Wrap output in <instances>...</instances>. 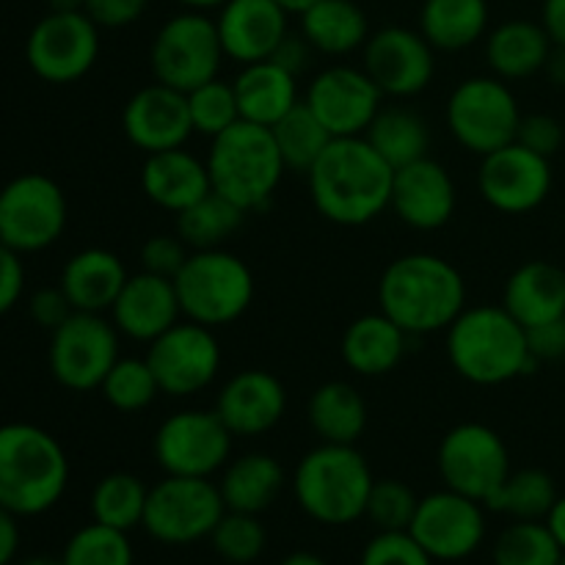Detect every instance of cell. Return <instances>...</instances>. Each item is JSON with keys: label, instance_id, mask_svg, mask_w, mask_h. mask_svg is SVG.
I'll return each instance as SVG.
<instances>
[{"label": "cell", "instance_id": "cell-48", "mask_svg": "<svg viewBox=\"0 0 565 565\" xmlns=\"http://www.w3.org/2000/svg\"><path fill=\"white\" fill-rule=\"evenodd\" d=\"M188 257H191V248L180 235H152L141 246V270L174 279Z\"/></svg>", "mask_w": 565, "mask_h": 565}, {"label": "cell", "instance_id": "cell-18", "mask_svg": "<svg viewBox=\"0 0 565 565\" xmlns=\"http://www.w3.org/2000/svg\"><path fill=\"white\" fill-rule=\"evenodd\" d=\"M434 563H458L472 557L486 539V505L452 489L419 497L408 527Z\"/></svg>", "mask_w": 565, "mask_h": 565}, {"label": "cell", "instance_id": "cell-38", "mask_svg": "<svg viewBox=\"0 0 565 565\" xmlns=\"http://www.w3.org/2000/svg\"><path fill=\"white\" fill-rule=\"evenodd\" d=\"M147 500L149 486L138 475L110 472L92 491V522L130 533L143 524Z\"/></svg>", "mask_w": 565, "mask_h": 565}, {"label": "cell", "instance_id": "cell-42", "mask_svg": "<svg viewBox=\"0 0 565 565\" xmlns=\"http://www.w3.org/2000/svg\"><path fill=\"white\" fill-rule=\"evenodd\" d=\"M99 392H103V397L108 401V406H114L116 412L125 414L143 412L147 406H152L154 397L163 395L152 367H149L147 356L116 359V364L110 367V373L105 375Z\"/></svg>", "mask_w": 565, "mask_h": 565}, {"label": "cell", "instance_id": "cell-61", "mask_svg": "<svg viewBox=\"0 0 565 565\" xmlns=\"http://www.w3.org/2000/svg\"><path fill=\"white\" fill-rule=\"evenodd\" d=\"M86 0H47L50 11H83Z\"/></svg>", "mask_w": 565, "mask_h": 565}, {"label": "cell", "instance_id": "cell-59", "mask_svg": "<svg viewBox=\"0 0 565 565\" xmlns=\"http://www.w3.org/2000/svg\"><path fill=\"white\" fill-rule=\"evenodd\" d=\"M279 565H329V563H326L320 555H315V552H292V555H287Z\"/></svg>", "mask_w": 565, "mask_h": 565}, {"label": "cell", "instance_id": "cell-30", "mask_svg": "<svg viewBox=\"0 0 565 565\" xmlns=\"http://www.w3.org/2000/svg\"><path fill=\"white\" fill-rule=\"evenodd\" d=\"M232 86H235L241 119L252 121V125L274 127L301 103L298 99V75L276 64L274 58L243 64Z\"/></svg>", "mask_w": 565, "mask_h": 565}, {"label": "cell", "instance_id": "cell-27", "mask_svg": "<svg viewBox=\"0 0 565 565\" xmlns=\"http://www.w3.org/2000/svg\"><path fill=\"white\" fill-rule=\"evenodd\" d=\"M127 268L119 254L108 248H83L66 259L58 287L66 292L75 312H110L127 281Z\"/></svg>", "mask_w": 565, "mask_h": 565}, {"label": "cell", "instance_id": "cell-11", "mask_svg": "<svg viewBox=\"0 0 565 565\" xmlns=\"http://www.w3.org/2000/svg\"><path fill=\"white\" fill-rule=\"evenodd\" d=\"M224 513V497L213 478L166 475L149 489L141 527L160 544L188 546L210 539Z\"/></svg>", "mask_w": 565, "mask_h": 565}, {"label": "cell", "instance_id": "cell-10", "mask_svg": "<svg viewBox=\"0 0 565 565\" xmlns=\"http://www.w3.org/2000/svg\"><path fill=\"white\" fill-rule=\"evenodd\" d=\"M70 221L66 193L53 177L25 171L0 188V243L36 254L58 243Z\"/></svg>", "mask_w": 565, "mask_h": 565}, {"label": "cell", "instance_id": "cell-13", "mask_svg": "<svg viewBox=\"0 0 565 565\" xmlns=\"http://www.w3.org/2000/svg\"><path fill=\"white\" fill-rule=\"evenodd\" d=\"M436 469L445 489L483 505L513 472L505 439L483 423H461L447 430L436 450Z\"/></svg>", "mask_w": 565, "mask_h": 565}, {"label": "cell", "instance_id": "cell-41", "mask_svg": "<svg viewBox=\"0 0 565 565\" xmlns=\"http://www.w3.org/2000/svg\"><path fill=\"white\" fill-rule=\"evenodd\" d=\"M565 552L544 522H513L491 550L494 565H561Z\"/></svg>", "mask_w": 565, "mask_h": 565}, {"label": "cell", "instance_id": "cell-19", "mask_svg": "<svg viewBox=\"0 0 565 565\" xmlns=\"http://www.w3.org/2000/svg\"><path fill=\"white\" fill-rule=\"evenodd\" d=\"M552 182V160L519 141L480 158L478 191L497 213H533L550 199Z\"/></svg>", "mask_w": 565, "mask_h": 565}, {"label": "cell", "instance_id": "cell-14", "mask_svg": "<svg viewBox=\"0 0 565 565\" xmlns=\"http://www.w3.org/2000/svg\"><path fill=\"white\" fill-rule=\"evenodd\" d=\"M99 28L86 11H47L25 39V61L36 77L66 86L94 70Z\"/></svg>", "mask_w": 565, "mask_h": 565}, {"label": "cell", "instance_id": "cell-50", "mask_svg": "<svg viewBox=\"0 0 565 565\" xmlns=\"http://www.w3.org/2000/svg\"><path fill=\"white\" fill-rule=\"evenodd\" d=\"M149 9V0H86L83 11L97 22V28L119 31L141 20Z\"/></svg>", "mask_w": 565, "mask_h": 565}, {"label": "cell", "instance_id": "cell-22", "mask_svg": "<svg viewBox=\"0 0 565 565\" xmlns=\"http://www.w3.org/2000/svg\"><path fill=\"white\" fill-rule=\"evenodd\" d=\"M458 207L456 182L434 158H419L395 171L392 202L397 218L417 232H436L450 224Z\"/></svg>", "mask_w": 565, "mask_h": 565}, {"label": "cell", "instance_id": "cell-62", "mask_svg": "<svg viewBox=\"0 0 565 565\" xmlns=\"http://www.w3.org/2000/svg\"><path fill=\"white\" fill-rule=\"evenodd\" d=\"M279 3L285 6V9L290 11V14H296V17H298V14H301L303 9H309V6H312L315 0H279Z\"/></svg>", "mask_w": 565, "mask_h": 565}, {"label": "cell", "instance_id": "cell-26", "mask_svg": "<svg viewBox=\"0 0 565 565\" xmlns=\"http://www.w3.org/2000/svg\"><path fill=\"white\" fill-rule=\"evenodd\" d=\"M141 191L160 210L182 213L213 191L207 160L196 158L185 147L147 154L141 166Z\"/></svg>", "mask_w": 565, "mask_h": 565}, {"label": "cell", "instance_id": "cell-39", "mask_svg": "<svg viewBox=\"0 0 565 565\" xmlns=\"http://www.w3.org/2000/svg\"><path fill=\"white\" fill-rule=\"evenodd\" d=\"M557 486L544 469H519L508 475L505 483L491 494L486 508L505 513L513 522H544L557 500Z\"/></svg>", "mask_w": 565, "mask_h": 565}, {"label": "cell", "instance_id": "cell-24", "mask_svg": "<svg viewBox=\"0 0 565 565\" xmlns=\"http://www.w3.org/2000/svg\"><path fill=\"white\" fill-rule=\"evenodd\" d=\"M287 390L270 370L248 367L224 381L215 397V414L232 436H263L281 423Z\"/></svg>", "mask_w": 565, "mask_h": 565}, {"label": "cell", "instance_id": "cell-6", "mask_svg": "<svg viewBox=\"0 0 565 565\" xmlns=\"http://www.w3.org/2000/svg\"><path fill=\"white\" fill-rule=\"evenodd\" d=\"M210 185L215 193L252 213L274 199L287 166L274 141L270 127L237 121L221 136L210 138Z\"/></svg>", "mask_w": 565, "mask_h": 565}, {"label": "cell", "instance_id": "cell-55", "mask_svg": "<svg viewBox=\"0 0 565 565\" xmlns=\"http://www.w3.org/2000/svg\"><path fill=\"white\" fill-rule=\"evenodd\" d=\"M20 552V516L0 508V565H11Z\"/></svg>", "mask_w": 565, "mask_h": 565}, {"label": "cell", "instance_id": "cell-20", "mask_svg": "<svg viewBox=\"0 0 565 565\" xmlns=\"http://www.w3.org/2000/svg\"><path fill=\"white\" fill-rule=\"evenodd\" d=\"M384 99L381 88L362 66L334 64L312 77L303 103L331 132V138H353L367 132L370 121L384 108Z\"/></svg>", "mask_w": 565, "mask_h": 565}, {"label": "cell", "instance_id": "cell-4", "mask_svg": "<svg viewBox=\"0 0 565 565\" xmlns=\"http://www.w3.org/2000/svg\"><path fill=\"white\" fill-rule=\"evenodd\" d=\"M70 486V458L50 430L31 423L0 425V508L14 516L53 511Z\"/></svg>", "mask_w": 565, "mask_h": 565}, {"label": "cell", "instance_id": "cell-45", "mask_svg": "<svg viewBox=\"0 0 565 565\" xmlns=\"http://www.w3.org/2000/svg\"><path fill=\"white\" fill-rule=\"evenodd\" d=\"M188 110H191L193 132L207 138L221 136L241 121L235 86L232 81H221V77H213L204 86L188 92Z\"/></svg>", "mask_w": 565, "mask_h": 565}, {"label": "cell", "instance_id": "cell-40", "mask_svg": "<svg viewBox=\"0 0 565 565\" xmlns=\"http://www.w3.org/2000/svg\"><path fill=\"white\" fill-rule=\"evenodd\" d=\"M274 132V141L279 147L281 160H285L287 171L292 174L307 177L312 171V166L318 163L320 154L326 152V147L331 143V132L320 125L318 116L309 110V105L298 103L285 119L276 121L270 127Z\"/></svg>", "mask_w": 565, "mask_h": 565}, {"label": "cell", "instance_id": "cell-29", "mask_svg": "<svg viewBox=\"0 0 565 565\" xmlns=\"http://www.w3.org/2000/svg\"><path fill=\"white\" fill-rule=\"evenodd\" d=\"M408 337L401 326L384 312H370L353 320L340 342L342 362L364 379H381L403 362L408 351Z\"/></svg>", "mask_w": 565, "mask_h": 565}, {"label": "cell", "instance_id": "cell-8", "mask_svg": "<svg viewBox=\"0 0 565 565\" xmlns=\"http://www.w3.org/2000/svg\"><path fill=\"white\" fill-rule=\"evenodd\" d=\"M218 25L207 11L182 9L158 28L149 47L154 81L188 94L218 77L224 64Z\"/></svg>", "mask_w": 565, "mask_h": 565}, {"label": "cell", "instance_id": "cell-47", "mask_svg": "<svg viewBox=\"0 0 565 565\" xmlns=\"http://www.w3.org/2000/svg\"><path fill=\"white\" fill-rule=\"evenodd\" d=\"M359 565H434V557L417 544L408 530L375 533L362 550Z\"/></svg>", "mask_w": 565, "mask_h": 565}, {"label": "cell", "instance_id": "cell-64", "mask_svg": "<svg viewBox=\"0 0 565 565\" xmlns=\"http://www.w3.org/2000/svg\"><path fill=\"white\" fill-rule=\"evenodd\" d=\"M561 565H565V555H563V563Z\"/></svg>", "mask_w": 565, "mask_h": 565}, {"label": "cell", "instance_id": "cell-23", "mask_svg": "<svg viewBox=\"0 0 565 565\" xmlns=\"http://www.w3.org/2000/svg\"><path fill=\"white\" fill-rule=\"evenodd\" d=\"M221 47L237 64H257L290 33V11L279 0H226L215 17Z\"/></svg>", "mask_w": 565, "mask_h": 565}, {"label": "cell", "instance_id": "cell-1", "mask_svg": "<svg viewBox=\"0 0 565 565\" xmlns=\"http://www.w3.org/2000/svg\"><path fill=\"white\" fill-rule=\"evenodd\" d=\"M307 180L315 210L326 221L364 226L390 210L395 169L364 136L331 138Z\"/></svg>", "mask_w": 565, "mask_h": 565}, {"label": "cell", "instance_id": "cell-52", "mask_svg": "<svg viewBox=\"0 0 565 565\" xmlns=\"http://www.w3.org/2000/svg\"><path fill=\"white\" fill-rule=\"evenodd\" d=\"M25 292V265L22 254L0 243V318L20 303Z\"/></svg>", "mask_w": 565, "mask_h": 565}, {"label": "cell", "instance_id": "cell-2", "mask_svg": "<svg viewBox=\"0 0 565 565\" xmlns=\"http://www.w3.org/2000/svg\"><path fill=\"white\" fill-rule=\"evenodd\" d=\"M379 303L408 337L436 334L467 309V281L439 254H403L381 274Z\"/></svg>", "mask_w": 565, "mask_h": 565}, {"label": "cell", "instance_id": "cell-35", "mask_svg": "<svg viewBox=\"0 0 565 565\" xmlns=\"http://www.w3.org/2000/svg\"><path fill=\"white\" fill-rule=\"evenodd\" d=\"M307 417L320 441L356 445L367 428V403L348 381H326L309 397Z\"/></svg>", "mask_w": 565, "mask_h": 565}, {"label": "cell", "instance_id": "cell-56", "mask_svg": "<svg viewBox=\"0 0 565 565\" xmlns=\"http://www.w3.org/2000/svg\"><path fill=\"white\" fill-rule=\"evenodd\" d=\"M541 22L557 47H565V0H544L541 6Z\"/></svg>", "mask_w": 565, "mask_h": 565}, {"label": "cell", "instance_id": "cell-46", "mask_svg": "<svg viewBox=\"0 0 565 565\" xmlns=\"http://www.w3.org/2000/svg\"><path fill=\"white\" fill-rule=\"evenodd\" d=\"M417 505L419 497L414 494L412 486L395 478H381L370 491L364 519H370L379 533H397V530L412 527Z\"/></svg>", "mask_w": 565, "mask_h": 565}, {"label": "cell", "instance_id": "cell-34", "mask_svg": "<svg viewBox=\"0 0 565 565\" xmlns=\"http://www.w3.org/2000/svg\"><path fill=\"white\" fill-rule=\"evenodd\" d=\"M491 22L489 0H423L419 33L436 53H458L486 39Z\"/></svg>", "mask_w": 565, "mask_h": 565}, {"label": "cell", "instance_id": "cell-15", "mask_svg": "<svg viewBox=\"0 0 565 565\" xmlns=\"http://www.w3.org/2000/svg\"><path fill=\"white\" fill-rule=\"evenodd\" d=\"M232 439L235 436L221 423L215 408H185L160 423L152 450L166 475L213 478L230 463Z\"/></svg>", "mask_w": 565, "mask_h": 565}, {"label": "cell", "instance_id": "cell-36", "mask_svg": "<svg viewBox=\"0 0 565 565\" xmlns=\"http://www.w3.org/2000/svg\"><path fill=\"white\" fill-rule=\"evenodd\" d=\"M364 138L395 171L414 160L428 158L430 149L428 121L406 105H384L370 121Z\"/></svg>", "mask_w": 565, "mask_h": 565}, {"label": "cell", "instance_id": "cell-12", "mask_svg": "<svg viewBox=\"0 0 565 565\" xmlns=\"http://www.w3.org/2000/svg\"><path fill=\"white\" fill-rule=\"evenodd\" d=\"M119 359V331L114 320L97 312H72L50 331V373L64 390H99Z\"/></svg>", "mask_w": 565, "mask_h": 565}, {"label": "cell", "instance_id": "cell-43", "mask_svg": "<svg viewBox=\"0 0 565 565\" xmlns=\"http://www.w3.org/2000/svg\"><path fill=\"white\" fill-rule=\"evenodd\" d=\"M64 565H136L130 533L92 522L66 541Z\"/></svg>", "mask_w": 565, "mask_h": 565}, {"label": "cell", "instance_id": "cell-51", "mask_svg": "<svg viewBox=\"0 0 565 565\" xmlns=\"http://www.w3.org/2000/svg\"><path fill=\"white\" fill-rule=\"evenodd\" d=\"M28 312H31L33 323L47 331H55L75 312V307H72L70 298H66V292L61 287H42L28 301Z\"/></svg>", "mask_w": 565, "mask_h": 565}, {"label": "cell", "instance_id": "cell-37", "mask_svg": "<svg viewBox=\"0 0 565 565\" xmlns=\"http://www.w3.org/2000/svg\"><path fill=\"white\" fill-rule=\"evenodd\" d=\"M243 221H246V210H241L221 193L210 191L196 204L177 213V235L185 241L191 252L224 248V243L241 230Z\"/></svg>", "mask_w": 565, "mask_h": 565}, {"label": "cell", "instance_id": "cell-25", "mask_svg": "<svg viewBox=\"0 0 565 565\" xmlns=\"http://www.w3.org/2000/svg\"><path fill=\"white\" fill-rule=\"evenodd\" d=\"M180 318L182 309L174 279H163V276L147 274V270L127 276L119 298L110 307V320H114L116 331L136 342H147V345L166 334L171 326L180 323Z\"/></svg>", "mask_w": 565, "mask_h": 565}, {"label": "cell", "instance_id": "cell-9", "mask_svg": "<svg viewBox=\"0 0 565 565\" xmlns=\"http://www.w3.org/2000/svg\"><path fill=\"white\" fill-rule=\"evenodd\" d=\"M522 116L516 94L497 75H478L458 83L445 110L450 136L478 158L516 141Z\"/></svg>", "mask_w": 565, "mask_h": 565}, {"label": "cell", "instance_id": "cell-32", "mask_svg": "<svg viewBox=\"0 0 565 565\" xmlns=\"http://www.w3.org/2000/svg\"><path fill=\"white\" fill-rule=\"evenodd\" d=\"M301 28L315 53L342 58L362 50L370 39L367 11L356 0H315L309 9L298 14Z\"/></svg>", "mask_w": 565, "mask_h": 565}, {"label": "cell", "instance_id": "cell-21", "mask_svg": "<svg viewBox=\"0 0 565 565\" xmlns=\"http://www.w3.org/2000/svg\"><path fill=\"white\" fill-rule=\"evenodd\" d=\"M121 130L127 141L143 154L185 147L188 138L193 136L188 94L158 81L138 88L121 110Z\"/></svg>", "mask_w": 565, "mask_h": 565}, {"label": "cell", "instance_id": "cell-3", "mask_svg": "<svg viewBox=\"0 0 565 565\" xmlns=\"http://www.w3.org/2000/svg\"><path fill=\"white\" fill-rule=\"evenodd\" d=\"M447 359L463 381L500 386L539 370L527 329L497 303L467 307L447 329Z\"/></svg>", "mask_w": 565, "mask_h": 565}, {"label": "cell", "instance_id": "cell-28", "mask_svg": "<svg viewBox=\"0 0 565 565\" xmlns=\"http://www.w3.org/2000/svg\"><path fill=\"white\" fill-rule=\"evenodd\" d=\"M502 307L524 329L565 318V270L546 259H530L519 265L505 281Z\"/></svg>", "mask_w": 565, "mask_h": 565}, {"label": "cell", "instance_id": "cell-49", "mask_svg": "<svg viewBox=\"0 0 565 565\" xmlns=\"http://www.w3.org/2000/svg\"><path fill=\"white\" fill-rule=\"evenodd\" d=\"M563 125L550 114H527L522 116L516 130V141L522 147L533 149V152L544 154V158H555L563 147Z\"/></svg>", "mask_w": 565, "mask_h": 565}, {"label": "cell", "instance_id": "cell-58", "mask_svg": "<svg viewBox=\"0 0 565 565\" xmlns=\"http://www.w3.org/2000/svg\"><path fill=\"white\" fill-rule=\"evenodd\" d=\"M546 77H550L552 83H555L557 88H565V47H552L550 53V61H546L544 66Z\"/></svg>", "mask_w": 565, "mask_h": 565}, {"label": "cell", "instance_id": "cell-53", "mask_svg": "<svg viewBox=\"0 0 565 565\" xmlns=\"http://www.w3.org/2000/svg\"><path fill=\"white\" fill-rule=\"evenodd\" d=\"M527 345L530 353L539 359V364L561 362L565 359V318L527 329Z\"/></svg>", "mask_w": 565, "mask_h": 565}, {"label": "cell", "instance_id": "cell-54", "mask_svg": "<svg viewBox=\"0 0 565 565\" xmlns=\"http://www.w3.org/2000/svg\"><path fill=\"white\" fill-rule=\"evenodd\" d=\"M312 53H315L312 44L303 39V33L301 31H298V33L290 31L285 36V42L276 47V53L270 55V58H274L276 64L285 66V70H290L292 75H301V72L309 66V58H312Z\"/></svg>", "mask_w": 565, "mask_h": 565}, {"label": "cell", "instance_id": "cell-17", "mask_svg": "<svg viewBox=\"0 0 565 565\" xmlns=\"http://www.w3.org/2000/svg\"><path fill=\"white\" fill-rule=\"evenodd\" d=\"M362 70L384 97L408 99L434 83L436 50L419 28L386 25L370 33L362 47Z\"/></svg>", "mask_w": 565, "mask_h": 565}, {"label": "cell", "instance_id": "cell-33", "mask_svg": "<svg viewBox=\"0 0 565 565\" xmlns=\"http://www.w3.org/2000/svg\"><path fill=\"white\" fill-rule=\"evenodd\" d=\"M226 511L265 513L285 491V467L270 452L230 458L218 480Z\"/></svg>", "mask_w": 565, "mask_h": 565}, {"label": "cell", "instance_id": "cell-60", "mask_svg": "<svg viewBox=\"0 0 565 565\" xmlns=\"http://www.w3.org/2000/svg\"><path fill=\"white\" fill-rule=\"evenodd\" d=\"M177 3L191 11H218L226 0H177Z\"/></svg>", "mask_w": 565, "mask_h": 565}, {"label": "cell", "instance_id": "cell-44", "mask_svg": "<svg viewBox=\"0 0 565 565\" xmlns=\"http://www.w3.org/2000/svg\"><path fill=\"white\" fill-rule=\"evenodd\" d=\"M207 541L224 563L252 565L263 557L265 546H268V533L257 513L226 511Z\"/></svg>", "mask_w": 565, "mask_h": 565}, {"label": "cell", "instance_id": "cell-63", "mask_svg": "<svg viewBox=\"0 0 565 565\" xmlns=\"http://www.w3.org/2000/svg\"><path fill=\"white\" fill-rule=\"evenodd\" d=\"M20 565H64V561H61V557L39 555V557H28V561H22Z\"/></svg>", "mask_w": 565, "mask_h": 565}, {"label": "cell", "instance_id": "cell-7", "mask_svg": "<svg viewBox=\"0 0 565 565\" xmlns=\"http://www.w3.org/2000/svg\"><path fill=\"white\" fill-rule=\"evenodd\" d=\"M174 287L182 315L207 329L235 323L254 301L252 268L226 248L191 252Z\"/></svg>", "mask_w": 565, "mask_h": 565}, {"label": "cell", "instance_id": "cell-5", "mask_svg": "<svg viewBox=\"0 0 565 565\" xmlns=\"http://www.w3.org/2000/svg\"><path fill=\"white\" fill-rule=\"evenodd\" d=\"M373 469L356 445H329L309 450L292 472V497L312 522L345 527L364 519Z\"/></svg>", "mask_w": 565, "mask_h": 565}, {"label": "cell", "instance_id": "cell-57", "mask_svg": "<svg viewBox=\"0 0 565 565\" xmlns=\"http://www.w3.org/2000/svg\"><path fill=\"white\" fill-rule=\"evenodd\" d=\"M544 524L550 527V533L555 535V541L561 544V550L565 552V494H561L552 505V511L546 513Z\"/></svg>", "mask_w": 565, "mask_h": 565}, {"label": "cell", "instance_id": "cell-31", "mask_svg": "<svg viewBox=\"0 0 565 565\" xmlns=\"http://www.w3.org/2000/svg\"><path fill=\"white\" fill-rule=\"evenodd\" d=\"M555 42L544 22L505 20L486 33V61L502 81H524L544 72Z\"/></svg>", "mask_w": 565, "mask_h": 565}, {"label": "cell", "instance_id": "cell-16", "mask_svg": "<svg viewBox=\"0 0 565 565\" xmlns=\"http://www.w3.org/2000/svg\"><path fill=\"white\" fill-rule=\"evenodd\" d=\"M147 362L163 395L191 397L207 390L218 375L221 342L215 329L180 320L166 334L149 342Z\"/></svg>", "mask_w": 565, "mask_h": 565}]
</instances>
